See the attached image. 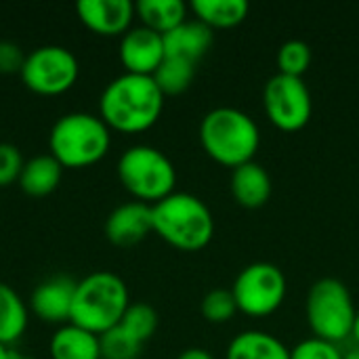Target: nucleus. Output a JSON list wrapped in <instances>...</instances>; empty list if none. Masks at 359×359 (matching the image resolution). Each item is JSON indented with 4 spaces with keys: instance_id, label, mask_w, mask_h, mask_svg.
<instances>
[{
    "instance_id": "f257e3e1",
    "label": "nucleus",
    "mask_w": 359,
    "mask_h": 359,
    "mask_svg": "<svg viewBox=\"0 0 359 359\" xmlns=\"http://www.w3.org/2000/svg\"><path fill=\"white\" fill-rule=\"evenodd\" d=\"M164 109V93L154 76L120 74L103 88L99 97V118L124 135H135L151 128Z\"/></svg>"
},
{
    "instance_id": "f03ea898",
    "label": "nucleus",
    "mask_w": 359,
    "mask_h": 359,
    "mask_svg": "<svg viewBox=\"0 0 359 359\" xmlns=\"http://www.w3.org/2000/svg\"><path fill=\"white\" fill-rule=\"evenodd\" d=\"M202 149L219 164L238 168L252 162L261 145V130L255 118L238 107H215L200 122Z\"/></svg>"
},
{
    "instance_id": "7ed1b4c3",
    "label": "nucleus",
    "mask_w": 359,
    "mask_h": 359,
    "mask_svg": "<svg viewBox=\"0 0 359 359\" xmlns=\"http://www.w3.org/2000/svg\"><path fill=\"white\" fill-rule=\"evenodd\" d=\"M154 233L166 244L196 252L208 246L215 236V219L206 202L187 191H172L151 206Z\"/></svg>"
},
{
    "instance_id": "20e7f679",
    "label": "nucleus",
    "mask_w": 359,
    "mask_h": 359,
    "mask_svg": "<svg viewBox=\"0 0 359 359\" xmlns=\"http://www.w3.org/2000/svg\"><path fill=\"white\" fill-rule=\"evenodd\" d=\"M128 305L126 282L114 271H95L78 280L69 322L101 337L122 322Z\"/></svg>"
},
{
    "instance_id": "39448f33",
    "label": "nucleus",
    "mask_w": 359,
    "mask_h": 359,
    "mask_svg": "<svg viewBox=\"0 0 359 359\" xmlns=\"http://www.w3.org/2000/svg\"><path fill=\"white\" fill-rule=\"evenodd\" d=\"M111 145L109 126L88 111L61 116L48 133L50 156L63 168H88L101 162Z\"/></svg>"
},
{
    "instance_id": "423d86ee",
    "label": "nucleus",
    "mask_w": 359,
    "mask_h": 359,
    "mask_svg": "<svg viewBox=\"0 0 359 359\" xmlns=\"http://www.w3.org/2000/svg\"><path fill=\"white\" fill-rule=\"evenodd\" d=\"M118 179L137 200L154 206L175 191L177 168L170 158L151 145H133L118 160Z\"/></svg>"
},
{
    "instance_id": "0eeeda50",
    "label": "nucleus",
    "mask_w": 359,
    "mask_h": 359,
    "mask_svg": "<svg viewBox=\"0 0 359 359\" xmlns=\"http://www.w3.org/2000/svg\"><path fill=\"white\" fill-rule=\"evenodd\" d=\"M305 313L307 324L318 339L339 345L351 337L358 309L349 288L341 280L322 278L307 292Z\"/></svg>"
},
{
    "instance_id": "6e6552de",
    "label": "nucleus",
    "mask_w": 359,
    "mask_h": 359,
    "mask_svg": "<svg viewBox=\"0 0 359 359\" xmlns=\"http://www.w3.org/2000/svg\"><path fill=\"white\" fill-rule=\"evenodd\" d=\"M19 76L25 88L32 93L55 97L67 93L76 84L80 76V63L69 48L44 44L25 55Z\"/></svg>"
},
{
    "instance_id": "1a4fd4ad",
    "label": "nucleus",
    "mask_w": 359,
    "mask_h": 359,
    "mask_svg": "<svg viewBox=\"0 0 359 359\" xmlns=\"http://www.w3.org/2000/svg\"><path fill=\"white\" fill-rule=\"evenodd\" d=\"M231 292L238 311L250 318H265L282 307L286 299V276L273 263H250L238 273Z\"/></svg>"
},
{
    "instance_id": "9d476101",
    "label": "nucleus",
    "mask_w": 359,
    "mask_h": 359,
    "mask_svg": "<svg viewBox=\"0 0 359 359\" xmlns=\"http://www.w3.org/2000/svg\"><path fill=\"white\" fill-rule=\"evenodd\" d=\"M263 105L269 122L286 133H294L307 126L313 111L311 93L305 80L280 72L267 80L263 90Z\"/></svg>"
},
{
    "instance_id": "9b49d317",
    "label": "nucleus",
    "mask_w": 359,
    "mask_h": 359,
    "mask_svg": "<svg viewBox=\"0 0 359 359\" xmlns=\"http://www.w3.org/2000/svg\"><path fill=\"white\" fill-rule=\"evenodd\" d=\"M164 59V36L145 25L130 27L120 40V63L128 74L154 76Z\"/></svg>"
},
{
    "instance_id": "f8f14e48",
    "label": "nucleus",
    "mask_w": 359,
    "mask_h": 359,
    "mask_svg": "<svg viewBox=\"0 0 359 359\" xmlns=\"http://www.w3.org/2000/svg\"><path fill=\"white\" fill-rule=\"evenodd\" d=\"M76 280L69 276H53L40 282L29 294V311L44 324L63 326L72 318V305L76 294Z\"/></svg>"
},
{
    "instance_id": "ddd939ff",
    "label": "nucleus",
    "mask_w": 359,
    "mask_h": 359,
    "mask_svg": "<svg viewBox=\"0 0 359 359\" xmlns=\"http://www.w3.org/2000/svg\"><path fill=\"white\" fill-rule=\"evenodd\" d=\"M76 13L78 19L99 36H124L137 15L130 0H80Z\"/></svg>"
},
{
    "instance_id": "4468645a",
    "label": "nucleus",
    "mask_w": 359,
    "mask_h": 359,
    "mask_svg": "<svg viewBox=\"0 0 359 359\" xmlns=\"http://www.w3.org/2000/svg\"><path fill=\"white\" fill-rule=\"evenodd\" d=\"M151 231V206L137 200L116 206L105 221V236L116 246H135L143 242Z\"/></svg>"
},
{
    "instance_id": "2eb2a0df",
    "label": "nucleus",
    "mask_w": 359,
    "mask_h": 359,
    "mask_svg": "<svg viewBox=\"0 0 359 359\" xmlns=\"http://www.w3.org/2000/svg\"><path fill=\"white\" fill-rule=\"evenodd\" d=\"M210 46H212V29L198 19H185L181 25L164 34L166 57H179L198 63L208 53Z\"/></svg>"
},
{
    "instance_id": "dca6fc26",
    "label": "nucleus",
    "mask_w": 359,
    "mask_h": 359,
    "mask_svg": "<svg viewBox=\"0 0 359 359\" xmlns=\"http://www.w3.org/2000/svg\"><path fill=\"white\" fill-rule=\"evenodd\" d=\"M273 183L269 172L259 162H246L231 172V194L236 202L244 208H261L269 202Z\"/></svg>"
},
{
    "instance_id": "f3484780",
    "label": "nucleus",
    "mask_w": 359,
    "mask_h": 359,
    "mask_svg": "<svg viewBox=\"0 0 359 359\" xmlns=\"http://www.w3.org/2000/svg\"><path fill=\"white\" fill-rule=\"evenodd\" d=\"M50 359H101L99 337L67 322L48 341Z\"/></svg>"
},
{
    "instance_id": "a211bd4d",
    "label": "nucleus",
    "mask_w": 359,
    "mask_h": 359,
    "mask_svg": "<svg viewBox=\"0 0 359 359\" xmlns=\"http://www.w3.org/2000/svg\"><path fill=\"white\" fill-rule=\"evenodd\" d=\"M63 170L65 168L50 154H40V156L25 160L17 183L23 194L32 198H44V196H50L61 185Z\"/></svg>"
},
{
    "instance_id": "6ab92c4d",
    "label": "nucleus",
    "mask_w": 359,
    "mask_h": 359,
    "mask_svg": "<svg viewBox=\"0 0 359 359\" xmlns=\"http://www.w3.org/2000/svg\"><path fill=\"white\" fill-rule=\"evenodd\" d=\"M225 359H290V349L265 330H244L231 339Z\"/></svg>"
},
{
    "instance_id": "aec40b11",
    "label": "nucleus",
    "mask_w": 359,
    "mask_h": 359,
    "mask_svg": "<svg viewBox=\"0 0 359 359\" xmlns=\"http://www.w3.org/2000/svg\"><path fill=\"white\" fill-rule=\"evenodd\" d=\"M29 324V307L21 299V294L0 282V345H15L27 330Z\"/></svg>"
},
{
    "instance_id": "412c9836",
    "label": "nucleus",
    "mask_w": 359,
    "mask_h": 359,
    "mask_svg": "<svg viewBox=\"0 0 359 359\" xmlns=\"http://www.w3.org/2000/svg\"><path fill=\"white\" fill-rule=\"evenodd\" d=\"M135 13L141 25L164 36L187 19V4L183 0H139Z\"/></svg>"
},
{
    "instance_id": "4be33fe9",
    "label": "nucleus",
    "mask_w": 359,
    "mask_h": 359,
    "mask_svg": "<svg viewBox=\"0 0 359 359\" xmlns=\"http://www.w3.org/2000/svg\"><path fill=\"white\" fill-rule=\"evenodd\" d=\"M191 11L198 21L212 27H236L250 11L246 0H194Z\"/></svg>"
},
{
    "instance_id": "5701e85b",
    "label": "nucleus",
    "mask_w": 359,
    "mask_h": 359,
    "mask_svg": "<svg viewBox=\"0 0 359 359\" xmlns=\"http://www.w3.org/2000/svg\"><path fill=\"white\" fill-rule=\"evenodd\" d=\"M194 76H196V63L187 59H179V57H166L156 69L154 80L166 97V95L185 93L191 86Z\"/></svg>"
},
{
    "instance_id": "b1692460",
    "label": "nucleus",
    "mask_w": 359,
    "mask_h": 359,
    "mask_svg": "<svg viewBox=\"0 0 359 359\" xmlns=\"http://www.w3.org/2000/svg\"><path fill=\"white\" fill-rule=\"evenodd\" d=\"M118 326L145 345L158 330V311L149 303H130Z\"/></svg>"
},
{
    "instance_id": "393cba45",
    "label": "nucleus",
    "mask_w": 359,
    "mask_h": 359,
    "mask_svg": "<svg viewBox=\"0 0 359 359\" xmlns=\"http://www.w3.org/2000/svg\"><path fill=\"white\" fill-rule=\"evenodd\" d=\"M99 345H101V359H139L143 351V345L120 326L101 334Z\"/></svg>"
},
{
    "instance_id": "a878e982",
    "label": "nucleus",
    "mask_w": 359,
    "mask_h": 359,
    "mask_svg": "<svg viewBox=\"0 0 359 359\" xmlns=\"http://www.w3.org/2000/svg\"><path fill=\"white\" fill-rule=\"evenodd\" d=\"M311 46L305 40H286L278 50L280 74L303 78V74L311 65Z\"/></svg>"
},
{
    "instance_id": "bb28decb",
    "label": "nucleus",
    "mask_w": 359,
    "mask_h": 359,
    "mask_svg": "<svg viewBox=\"0 0 359 359\" xmlns=\"http://www.w3.org/2000/svg\"><path fill=\"white\" fill-rule=\"evenodd\" d=\"M200 309H202L204 320L210 322V324L229 322L238 313V305H236L233 292L225 290V288H215V290L206 292L202 303H200Z\"/></svg>"
},
{
    "instance_id": "cd10ccee",
    "label": "nucleus",
    "mask_w": 359,
    "mask_h": 359,
    "mask_svg": "<svg viewBox=\"0 0 359 359\" xmlns=\"http://www.w3.org/2000/svg\"><path fill=\"white\" fill-rule=\"evenodd\" d=\"M290 359H343V353L339 345L311 337L307 341H301L290 351Z\"/></svg>"
},
{
    "instance_id": "c85d7f7f",
    "label": "nucleus",
    "mask_w": 359,
    "mask_h": 359,
    "mask_svg": "<svg viewBox=\"0 0 359 359\" xmlns=\"http://www.w3.org/2000/svg\"><path fill=\"white\" fill-rule=\"evenodd\" d=\"M23 164H25V160L15 145L0 143V189L19 181Z\"/></svg>"
},
{
    "instance_id": "c756f323",
    "label": "nucleus",
    "mask_w": 359,
    "mask_h": 359,
    "mask_svg": "<svg viewBox=\"0 0 359 359\" xmlns=\"http://www.w3.org/2000/svg\"><path fill=\"white\" fill-rule=\"evenodd\" d=\"M25 61V53L19 44L0 40V74H15L21 72Z\"/></svg>"
},
{
    "instance_id": "7c9ffc66",
    "label": "nucleus",
    "mask_w": 359,
    "mask_h": 359,
    "mask_svg": "<svg viewBox=\"0 0 359 359\" xmlns=\"http://www.w3.org/2000/svg\"><path fill=\"white\" fill-rule=\"evenodd\" d=\"M177 359H215V355L210 351L202 349V347H191V349L181 351Z\"/></svg>"
},
{
    "instance_id": "2f4dec72",
    "label": "nucleus",
    "mask_w": 359,
    "mask_h": 359,
    "mask_svg": "<svg viewBox=\"0 0 359 359\" xmlns=\"http://www.w3.org/2000/svg\"><path fill=\"white\" fill-rule=\"evenodd\" d=\"M343 359H359V345H353L351 349H347L343 353Z\"/></svg>"
},
{
    "instance_id": "473e14b6",
    "label": "nucleus",
    "mask_w": 359,
    "mask_h": 359,
    "mask_svg": "<svg viewBox=\"0 0 359 359\" xmlns=\"http://www.w3.org/2000/svg\"><path fill=\"white\" fill-rule=\"evenodd\" d=\"M351 337H353L355 345H359V311H358V316H355V322H353V330H351Z\"/></svg>"
},
{
    "instance_id": "72a5a7b5",
    "label": "nucleus",
    "mask_w": 359,
    "mask_h": 359,
    "mask_svg": "<svg viewBox=\"0 0 359 359\" xmlns=\"http://www.w3.org/2000/svg\"><path fill=\"white\" fill-rule=\"evenodd\" d=\"M8 359H36V358H29V355H25V353H21V351H8Z\"/></svg>"
},
{
    "instance_id": "f704fd0d",
    "label": "nucleus",
    "mask_w": 359,
    "mask_h": 359,
    "mask_svg": "<svg viewBox=\"0 0 359 359\" xmlns=\"http://www.w3.org/2000/svg\"><path fill=\"white\" fill-rule=\"evenodd\" d=\"M8 347H4V345H0V359H8Z\"/></svg>"
}]
</instances>
